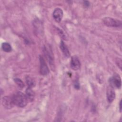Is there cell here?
I'll return each mask as SVG.
<instances>
[{"instance_id": "1", "label": "cell", "mask_w": 122, "mask_h": 122, "mask_svg": "<svg viewBox=\"0 0 122 122\" xmlns=\"http://www.w3.org/2000/svg\"><path fill=\"white\" fill-rule=\"evenodd\" d=\"M11 97L14 105L19 107H24L28 103V100L26 95L21 92H16Z\"/></svg>"}, {"instance_id": "2", "label": "cell", "mask_w": 122, "mask_h": 122, "mask_svg": "<svg viewBox=\"0 0 122 122\" xmlns=\"http://www.w3.org/2000/svg\"><path fill=\"white\" fill-rule=\"evenodd\" d=\"M43 52L47 61L50 65L51 70L52 71L54 70L55 63L52 50L50 49V47L45 46L43 48Z\"/></svg>"}, {"instance_id": "3", "label": "cell", "mask_w": 122, "mask_h": 122, "mask_svg": "<svg viewBox=\"0 0 122 122\" xmlns=\"http://www.w3.org/2000/svg\"><path fill=\"white\" fill-rule=\"evenodd\" d=\"M103 23L108 27L119 28L122 26V21L116 19L105 17L103 19Z\"/></svg>"}, {"instance_id": "4", "label": "cell", "mask_w": 122, "mask_h": 122, "mask_svg": "<svg viewBox=\"0 0 122 122\" xmlns=\"http://www.w3.org/2000/svg\"><path fill=\"white\" fill-rule=\"evenodd\" d=\"M110 85L113 88H116L119 89L121 87L122 81L121 79L118 74H115L111 77L109 80Z\"/></svg>"}, {"instance_id": "5", "label": "cell", "mask_w": 122, "mask_h": 122, "mask_svg": "<svg viewBox=\"0 0 122 122\" xmlns=\"http://www.w3.org/2000/svg\"><path fill=\"white\" fill-rule=\"evenodd\" d=\"M39 59L40 63V73L42 75H46L49 73V68L42 57L40 56Z\"/></svg>"}, {"instance_id": "6", "label": "cell", "mask_w": 122, "mask_h": 122, "mask_svg": "<svg viewBox=\"0 0 122 122\" xmlns=\"http://www.w3.org/2000/svg\"><path fill=\"white\" fill-rule=\"evenodd\" d=\"M2 104L3 106L7 109H11L14 105L12 97L4 96L2 99Z\"/></svg>"}, {"instance_id": "7", "label": "cell", "mask_w": 122, "mask_h": 122, "mask_svg": "<svg viewBox=\"0 0 122 122\" xmlns=\"http://www.w3.org/2000/svg\"><path fill=\"white\" fill-rule=\"evenodd\" d=\"M106 95L107 101L109 103L112 102L115 98V92L114 90V88H113L111 85H109L107 87Z\"/></svg>"}, {"instance_id": "8", "label": "cell", "mask_w": 122, "mask_h": 122, "mask_svg": "<svg viewBox=\"0 0 122 122\" xmlns=\"http://www.w3.org/2000/svg\"><path fill=\"white\" fill-rule=\"evenodd\" d=\"M70 65L71 68L74 71H77L80 68L81 62L77 56H73L71 58Z\"/></svg>"}, {"instance_id": "9", "label": "cell", "mask_w": 122, "mask_h": 122, "mask_svg": "<svg viewBox=\"0 0 122 122\" xmlns=\"http://www.w3.org/2000/svg\"><path fill=\"white\" fill-rule=\"evenodd\" d=\"M52 15H53V17L54 20L57 22L59 23L61 22L63 17V11L61 9L59 8H56L54 10Z\"/></svg>"}, {"instance_id": "10", "label": "cell", "mask_w": 122, "mask_h": 122, "mask_svg": "<svg viewBox=\"0 0 122 122\" xmlns=\"http://www.w3.org/2000/svg\"><path fill=\"white\" fill-rule=\"evenodd\" d=\"M60 49L62 52L63 55L67 58H68L70 56V52L69 50V49L68 48L67 46L66 45V44L64 43V42L61 41L60 43Z\"/></svg>"}, {"instance_id": "11", "label": "cell", "mask_w": 122, "mask_h": 122, "mask_svg": "<svg viewBox=\"0 0 122 122\" xmlns=\"http://www.w3.org/2000/svg\"><path fill=\"white\" fill-rule=\"evenodd\" d=\"M34 28H35V31L38 34H41L43 31V26L41 22L38 20H35L33 23Z\"/></svg>"}, {"instance_id": "12", "label": "cell", "mask_w": 122, "mask_h": 122, "mask_svg": "<svg viewBox=\"0 0 122 122\" xmlns=\"http://www.w3.org/2000/svg\"><path fill=\"white\" fill-rule=\"evenodd\" d=\"M28 101H32L34 98V92L31 88L28 87L26 90V94Z\"/></svg>"}, {"instance_id": "13", "label": "cell", "mask_w": 122, "mask_h": 122, "mask_svg": "<svg viewBox=\"0 0 122 122\" xmlns=\"http://www.w3.org/2000/svg\"><path fill=\"white\" fill-rule=\"evenodd\" d=\"M2 49L3 51L9 52L11 51L12 50V47L11 45L8 42H3L1 46Z\"/></svg>"}, {"instance_id": "14", "label": "cell", "mask_w": 122, "mask_h": 122, "mask_svg": "<svg viewBox=\"0 0 122 122\" xmlns=\"http://www.w3.org/2000/svg\"><path fill=\"white\" fill-rule=\"evenodd\" d=\"M26 83L29 88H32L35 86V81L34 80L29 76L26 77Z\"/></svg>"}, {"instance_id": "15", "label": "cell", "mask_w": 122, "mask_h": 122, "mask_svg": "<svg viewBox=\"0 0 122 122\" xmlns=\"http://www.w3.org/2000/svg\"><path fill=\"white\" fill-rule=\"evenodd\" d=\"M14 81L20 88L22 89L24 87V86H25L24 84L20 79L15 78V79H14Z\"/></svg>"}, {"instance_id": "16", "label": "cell", "mask_w": 122, "mask_h": 122, "mask_svg": "<svg viewBox=\"0 0 122 122\" xmlns=\"http://www.w3.org/2000/svg\"><path fill=\"white\" fill-rule=\"evenodd\" d=\"M116 63L118 65V66L119 67V68L121 70H122V60L120 58H117L116 60Z\"/></svg>"}, {"instance_id": "17", "label": "cell", "mask_w": 122, "mask_h": 122, "mask_svg": "<svg viewBox=\"0 0 122 122\" xmlns=\"http://www.w3.org/2000/svg\"><path fill=\"white\" fill-rule=\"evenodd\" d=\"M74 88L76 89H80V84L78 80H76L75 81L74 83Z\"/></svg>"}, {"instance_id": "18", "label": "cell", "mask_w": 122, "mask_h": 122, "mask_svg": "<svg viewBox=\"0 0 122 122\" xmlns=\"http://www.w3.org/2000/svg\"><path fill=\"white\" fill-rule=\"evenodd\" d=\"M84 5L86 6V7H89V5H90V3H89V2L88 1H84Z\"/></svg>"}, {"instance_id": "19", "label": "cell", "mask_w": 122, "mask_h": 122, "mask_svg": "<svg viewBox=\"0 0 122 122\" xmlns=\"http://www.w3.org/2000/svg\"><path fill=\"white\" fill-rule=\"evenodd\" d=\"M121 104H122V100H121L120 101V104H119V109H120V112H121V111H122V105H121Z\"/></svg>"}]
</instances>
